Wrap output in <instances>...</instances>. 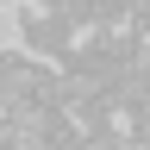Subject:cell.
<instances>
[{"instance_id": "6da1fadb", "label": "cell", "mask_w": 150, "mask_h": 150, "mask_svg": "<svg viewBox=\"0 0 150 150\" xmlns=\"http://www.w3.org/2000/svg\"><path fill=\"white\" fill-rule=\"evenodd\" d=\"M13 25L25 31V44H19V50H25L31 63H50V69H56V63L75 50V31L63 25L56 0H50V6H19V13H13Z\"/></svg>"}, {"instance_id": "7a4b0ae2", "label": "cell", "mask_w": 150, "mask_h": 150, "mask_svg": "<svg viewBox=\"0 0 150 150\" xmlns=\"http://www.w3.org/2000/svg\"><path fill=\"white\" fill-rule=\"evenodd\" d=\"M0 19H6V6H0Z\"/></svg>"}]
</instances>
